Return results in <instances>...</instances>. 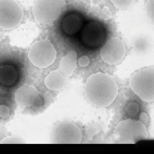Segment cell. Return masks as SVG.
I'll list each match as a JSON object with an SVG mask.
<instances>
[{
	"mask_svg": "<svg viewBox=\"0 0 154 154\" xmlns=\"http://www.w3.org/2000/svg\"><path fill=\"white\" fill-rule=\"evenodd\" d=\"M84 97L91 105L103 108L111 104L116 99L118 86L115 79L102 72L94 73L88 77L83 88Z\"/></svg>",
	"mask_w": 154,
	"mask_h": 154,
	"instance_id": "cell-1",
	"label": "cell"
},
{
	"mask_svg": "<svg viewBox=\"0 0 154 154\" xmlns=\"http://www.w3.org/2000/svg\"><path fill=\"white\" fill-rule=\"evenodd\" d=\"M56 97L47 93H42L34 85H23L16 91L14 99L20 107L32 109L33 113L39 114L44 111L54 101Z\"/></svg>",
	"mask_w": 154,
	"mask_h": 154,
	"instance_id": "cell-2",
	"label": "cell"
},
{
	"mask_svg": "<svg viewBox=\"0 0 154 154\" xmlns=\"http://www.w3.org/2000/svg\"><path fill=\"white\" fill-rule=\"evenodd\" d=\"M85 127L79 121L63 119L56 122L50 134V140L54 144H82L85 142Z\"/></svg>",
	"mask_w": 154,
	"mask_h": 154,
	"instance_id": "cell-3",
	"label": "cell"
},
{
	"mask_svg": "<svg viewBox=\"0 0 154 154\" xmlns=\"http://www.w3.org/2000/svg\"><path fill=\"white\" fill-rule=\"evenodd\" d=\"M113 132V139L118 144H134L139 140L146 139L149 135L143 123L132 119L120 122Z\"/></svg>",
	"mask_w": 154,
	"mask_h": 154,
	"instance_id": "cell-4",
	"label": "cell"
},
{
	"mask_svg": "<svg viewBox=\"0 0 154 154\" xmlns=\"http://www.w3.org/2000/svg\"><path fill=\"white\" fill-rule=\"evenodd\" d=\"M129 85L131 90L143 101H154V67L141 69L130 77Z\"/></svg>",
	"mask_w": 154,
	"mask_h": 154,
	"instance_id": "cell-5",
	"label": "cell"
},
{
	"mask_svg": "<svg viewBox=\"0 0 154 154\" xmlns=\"http://www.w3.org/2000/svg\"><path fill=\"white\" fill-rule=\"evenodd\" d=\"M66 9L65 0H36L32 13L35 22L45 26L53 23Z\"/></svg>",
	"mask_w": 154,
	"mask_h": 154,
	"instance_id": "cell-6",
	"label": "cell"
},
{
	"mask_svg": "<svg viewBox=\"0 0 154 154\" xmlns=\"http://www.w3.org/2000/svg\"><path fill=\"white\" fill-rule=\"evenodd\" d=\"M57 55L53 44L49 40L41 39L33 42L30 46L28 56L30 62L39 68H45L54 62Z\"/></svg>",
	"mask_w": 154,
	"mask_h": 154,
	"instance_id": "cell-7",
	"label": "cell"
},
{
	"mask_svg": "<svg viewBox=\"0 0 154 154\" xmlns=\"http://www.w3.org/2000/svg\"><path fill=\"white\" fill-rule=\"evenodd\" d=\"M24 16L23 8L17 0H0V29H14L21 23Z\"/></svg>",
	"mask_w": 154,
	"mask_h": 154,
	"instance_id": "cell-8",
	"label": "cell"
},
{
	"mask_svg": "<svg viewBox=\"0 0 154 154\" xmlns=\"http://www.w3.org/2000/svg\"><path fill=\"white\" fill-rule=\"evenodd\" d=\"M125 45L120 38L116 37L108 39L101 48L100 56L105 63L110 65L120 63L125 56Z\"/></svg>",
	"mask_w": 154,
	"mask_h": 154,
	"instance_id": "cell-9",
	"label": "cell"
},
{
	"mask_svg": "<svg viewBox=\"0 0 154 154\" xmlns=\"http://www.w3.org/2000/svg\"><path fill=\"white\" fill-rule=\"evenodd\" d=\"M105 37L103 27L99 23L95 21L86 24L81 34V39L83 44L90 48H95L100 46Z\"/></svg>",
	"mask_w": 154,
	"mask_h": 154,
	"instance_id": "cell-10",
	"label": "cell"
},
{
	"mask_svg": "<svg viewBox=\"0 0 154 154\" xmlns=\"http://www.w3.org/2000/svg\"><path fill=\"white\" fill-rule=\"evenodd\" d=\"M65 77L60 71L57 70H53L45 77V85L47 89L51 92L60 91L65 86Z\"/></svg>",
	"mask_w": 154,
	"mask_h": 154,
	"instance_id": "cell-11",
	"label": "cell"
},
{
	"mask_svg": "<svg viewBox=\"0 0 154 154\" xmlns=\"http://www.w3.org/2000/svg\"><path fill=\"white\" fill-rule=\"evenodd\" d=\"M77 54L73 51H70L61 59L59 63L60 71L65 77L73 74L77 66Z\"/></svg>",
	"mask_w": 154,
	"mask_h": 154,
	"instance_id": "cell-12",
	"label": "cell"
},
{
	"mask_svg": "<svg viewBox=\"0 0 154 154\" xmlns=\"http://www.w3.org/2000/svg\"><path fill=\"white\" fill-rule=\"evenodd\" d=\"M83 25L82 18L78 15L71 14L64 19L62 24L64 32L70 35H74L81 29Z\"/></svg>",
	"mask_w": 154,
	"mask_h": 154,
	"instance_id": "cell-13",
	"label": "cell"
},
{
	"mask_svg": "<svg viewBox=\"0 0 154 154\" xmlns=\"http://www.w3.org/2000/svg\"><path fill=\"white\" fill-rule=\"evenodd\" d=\"M116 8L121 9L129 8L132 5L134 0H110Z\"/></svg>",
	"mask_w": 154,
	"mask_h": 154,
	"instance_id": "cell-14",
	"label": "cell"
},
{
	"mask_svg": "<svg viewBox=\"0 0 154 154\" xmlns=\"http://www.w3.org/2000/svg\"><path fill=\"white\" fill-rule=\"evenodd\" d=\"M24 140L21 137L17 136H8L3 138L1 141V144L24 143Z\"/></svg>",
	"mask_w": 154,
	"mask_h": 154,
	"instance_id": "cell-15",
	"label": "cell"
},
{
	"mask_svg": "<svg viewBox=\"0 0 154 154\" xmlns=\"http://www.w3.org/2000/svg\"><path fill=\"white\" fill-rule=\"evenodd\" d=\"M147 13L152 20H154V0H148L146 5Z\"/></svg>",
	"mask_w": 154,
	"mask_h": 154,
	"instance_id": "cell-16",
	"label": "cell"
},
{
	"mask_svg": "<svg viewBox=\"0 0 154 154\" xmlns=\"http://www.w3.org/2000/svg\"><path fill=\"white\" fill-rule=\"evenodd\" d=\"M11 113L10 109L5 105H0V117L6 119L9 117Z\"/></svg>",
	"mask_w": 154,
	"mask_h": 154,
	"instance_id": "cell-17",
	"label": "cell"
},
{
	"mask_svg": "<svg viewBox=\"0 0 154 154\" xmlns=\"http://www.w3.org/2000/svg\"><path fill=\"white\" fill-rule=\"evenodd\" d=\"M78 63L80 66L85 67L89 64L90 60L87 56L86 55L82 56L79 58L78 60Z\"/></svg>",
	"mask_w": 154,
	"mask_h": 154,
	"instance_id": "cell-18",
	"label": "cell"
},
{
	"mask_svg": "<svg viewBox=\"0 0 154 154\" xmlns=\"http://www.w3.org/2000/svg\"><path fill=\"white\" fill-rule=\"evenodd\" d=\"M3 35L2 33L0 32V42L3 39Z\"/></svg>",
	"mask_w": 154,
	"mask_h": 154,
	"instance_id": "cell-19",
	"label": "cell"
}]
</instances>
